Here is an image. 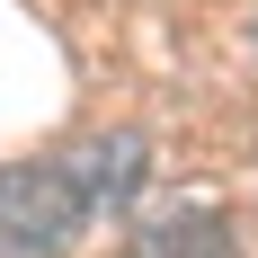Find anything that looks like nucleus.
<instances>
[{
    "label": "nucleus",
    "mask_w": 258,
    "mask_h": 258,
    "mask_svg": "<svg viewBox=\"0 0 258 258\" xmlns=\"http://www.w3.org/2000/svg\"><path fill=\"white\" fill-rule=\"evenodd\" d=\"M143 178V143L134 134H98L72 160H27L0 169V258H45L89 223L98 205H125Z\"/></svg>",
    "instance_id": "obj_1"
}]
</instances>
